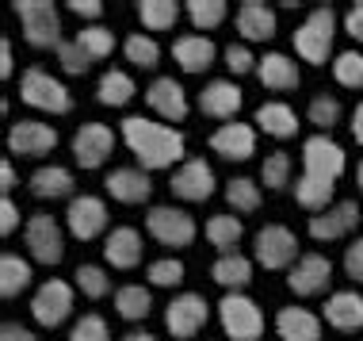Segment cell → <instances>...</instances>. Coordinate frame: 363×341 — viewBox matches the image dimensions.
<instances>
[{
	"instance_id": "obj_30",
	"label": "cell",
	"mask_w": 363,
	"mask_h": 341,
	"mask_svg": "<svg viewBox=\"0 0 363 341\" xmlns=\"http://www.w3.org/2000/svg\"><path fill=\"white\" fill-rule=\"evenodd\" d=\"M294 203L306 207V211H313V215H321V211H329L333 203H337V180L302 173L298 184H294Z\"/></svg>"
},
{
	"instance_id": "obj_11",
	"label": "cell",
	"mask_w": 363,
	"mask_h": 341,
	"mask_svg": "<svg viewBox=\"0 0 363 341\" xmlns=\"http://www.w3.org/2000/svg\"><path fill=\"white\" fill-rule=\"evenodd\" d=\"M329 284H333V261L325 253H302L287 272V288L294 299H313L321 291H329Z\"/></svg>"
},
{
	"instance_id": "obj_3",
	"label": "cell",
	"mask_w": 363,
	"mask_h": 341,
	"mask_svg": "<svg viewBox=\"0 0 363 341\" xmlns=\"http://www.w3.org/2000/svg\"><path fill=\"white\" fill-rule=\"evenodd\" d=\"M337 12L329 4H318L294 31V54L310 65H325L333 54V38H337Z\"/></svg>"
},
{
	"instance_id": "obj_17",
	"label": "cell",
	"mask_w": 363,
	"mask_h": 341,
	"mask_svg": "<svg viewBox=\"0 0 363 341\" xmlns=\"http://www.w3.org/2000/svg\"><path fill=\"white\" fill-rule=\"evenodd\" d=\"M104 188L115 203H126V207H138V203H150L153 196V180L142 165H119L104 177Z\"/></svg>"
},
{
	"instance_id": "obj_13",
	"label": "cell",
	"mask_w": 363,
	"mask_h": 341,
	"mask_svg": "<svg viewBox=\"0 0 363 341\" xmlns=\"http://www.w3.org/2000/svg\"><path fill=\"white\" fill-rule=\"evenodd\" d=\"M115 150V131L107 123H81L73 131V161L81 169H100Z\"/></svg>"
},
{
	"instance_id": "obj_21",
	"label": "cell",
	"mask_w": 363,
	"mask_h": 341,
	"mask_svg": "<svg viewBox=\"0 0 363 341\" xmlns=\"http://www.w3.org/2000/svg\"><path fill=\"white\" fill-rule=\"evenodd\" d=\"M233 27H238L241 43H272L279 31V19H276V8L272 4H264V0H245V4H238Z\"/></svg>"
},
{
	"instance_id": "obj_53",
	"label": "cell",
	"mask_w": 363,
	"mask_h": 341,
	"mask_svg": "<svg viewBox=\"0 0 363 341\" xmlns=\"http://www.w3.org/2000/svg\"><path fill=\"white\" fill-rule=\"evenodd\" d=\"M0 341H38V334L23 330L19 323H4V326H0Z\"/></svg>"
},
{
	"instance_id": "obj_20",
	"label": "cell",
	"mask_w": 363,
	"mask_h": 341,
	"mask_svg": "<svg viewBox=\"0 0 363 341\" xmlns=\"http://www.w3.org/2000/svg\"><path fill=\"white\" fill-rule=\"evenodd\" d=\"M359 227V207L356 200H337L329 211H321V215H310V238L313 242H340L348 238L352 230Z\"/></svg>"
},
{
	"instance_id": "obj_40",
	"label": "cell",
	"mask_w": 363,
	"mask_h": 341,
	"mask_svg": "<svg viewBox=\"0 0 363 341\" xmlns=\"http://www.w3.org/2000/svg\"><path fill=\"white\" fill-rule=\"evenodd\" d=\"M77 46H81L92 62H100V58L115 54V35H111V27H104V23H88L77 31Z\"/></svg>"
},
{
	"instance_id": "obj_26",
	"label": "cell",
	"mask_w": 363,
	"mask_h": 341,
	"mask_svg": "<svg viewBox=\"0 0 363 341\" xmlns=\"http://www.w3.org/2000/svg\"><path fill=\"white\" fill-rule=\"evenodd\" d=\"M325 323L340 334H356L363 330V296L359 291H333L325 299Z\"/></svg>"
},
{
	"instance_id": "obj_44",
	"label": "cell",
	"mask_w": 363,
	"mask_h": 341,
	"mask_svg": "<svg viewBox=\"0 0 363 341\" xmlns=\"http://www.w3.org/2000/svg\"><path fill=\"white\" fill-rule=\"evenodd\" d=\"M260 177H264V188H268V192H283L291 184V158L283 150L268 153L264 165H260Z\"/></svg>"
},
{
	"instance_id": "obj_23",
	"label": "cell",
	"mask_w": 363,
	"mask_h": 341,
	"mask_svg": "<svg viewBox=\"0 0 363 341\" xmlns=\"http://www.w3.org/2000/svg\"><path fill=\"white\" fill-rule=\"evenodd\" d=\"M104 261L119 272H130L142 265V234L134 227H115L104 238Z\"/></svg>"
},
{
	"instance_id": "obj_4",
	"label": "cell",
	"mask_w": 363,
	"mask_h": 341,
	"mask_svg": "<svg viewBox=\"0 0 363 341\" xmlns=\"http://www.w3.org/2000/svg\"><path fill=\"white\" fill-rule=\"evenodd\" d=\"M12 12L19 16L23 38L35 50H57L65 43L62 38V12H57V4H50V0H16Z\"/></svg>"
},
{
	"instance_id": "obj_10",
	"label": "cell",
	"mask_w": 363,
	"mask_h": 341,
	"mask_svg": "<svg viewBox=\"0 0 363 341\" xmlns=\"http://www.w3.org/2000/svg\"><path fill=\"white\" fill-rule=\"evenodd\" d=\"M207 318H211V307L199 291H180V296L169 299V307H164V330H169L176 341H191L203 326H207Z\"/></svg>"
},
{
	"instance_id": "obj_55",
	"label": "cell",
	"mask_w": 363,
	"mask_h": 341,
	"mask_svg": "<svg viewBox=\"0 0 363 341\" xmlns=\"http://www.w3.org/2000/svg\"><path fill=\"white\" fill-rule=\"evenodd\" d=\"M0 188H4V196L16 188V169H12V161H4V165H0Z\"/></svg>"
},
{
	"instance_id": "obj_52",
	"label": "cell",
	"mask_w": 363,
	"mask_h": 341,
	"mask_svg": "<svg viewBox=\"0 0 363 341\" xmlns=\"http://www.w3.org/2000/svg\"><path fill=\"white\" fill-rule=\"evenodd\" d=\"M69 12L81 16V19H100L104 4H100V0H69Z\"/></svg>"
},
{
	"instance_id": "obj_7",
	"label": "cell",
	"mask_w": 363,
	"mask_h": 341,
	"mask_svg": "<svg viewBox=\"0 0 363 341\" xmlns=\"http://www.w3.org/2000/svg\"><path fill=\"white\" fill-rule=\"evenodd\" d=\"M23 242H27V253H31L35 265H62L65 257V234H62V222H57L50 211H38V215L27 219L23 227Z\"/></svg>"
},
{
	"instance_id": "obj_27",
	"label": "cell",
	"mask_w": 363,
	"mask_h": 341,
	"mask_svg": "<svg viewBox=\"0 0 363 341\" xmlns=\"http://www.w3.org/2000/svg\"><path fill=\"white\" fill-rule=\"evenodd\" d=\"M257 77H260L264 89H272V92H291V89H298V65H294L291 54H279V50L260 54Z\"/></svg>"
},
{
	"instance_id": "obj_35",
	"label": "cell",
	"mask_w": 363,
	"mask_h": 341,
	"mask_svg": "<svg viewBox=\"0 0 363 341\" xmlns=\"http://www.w3.org/2000/svg\"><path fill=\"white\" fill-rule=\"evenodd\" d=\"M150 310H153L150 288H142V284L115 288V315L119 318H126V323H142V318H150Z\"/></svg>"
},
{
	"instance_id": "obj_56",
	"label": "cell",
	"mask_w": 363,
	"mask_h": 341,
	"mask_svg": "<svg viewBox=\"0 0 363 341\" xmlns=\"http://www.w3.org/2000/svg\"><path fill=\"white\" fill-rule=\"evenodd\" d=\"M352 139L363 146V100L356 104V112H352Z\"/></svg>"
},
{
	"instance_id": "obj_43",
	"label": "cell",
	"mask_w": 363,
	"mask_h": 341,
	"mask_svg": "<svg viewBox=\"0 0 363 341\" xmlns=\"http://www.w3.org/2000/svg\"><path fill=\"white\" fill-rule=\"evenodd\" d=\"M333 77H337V85H345V89H363V54L359 50H345L333 58Z\"/></svg>"
},
{
	"instance_id": "obj_16",
	"label": "cell",
	"mask_w": 363,
	"mask_h": 341,
	"mask_svg": "<svg viewBox=\"0 0 363 341\" xmlns=\"http://www.w3.org/2000/svg\"><path fill=\"white\" fill-rule=\"evenodd\" d=\"M145 108H150L153 115H161V123L176 126V123L188 119L191 100H188V92H184L180 81H172V77H157L150 89H145Z\"/></svg>"
},
{
	"instance_id": "obj_57",
	"label": "cell",
	"mask_w": 363,
	"mask_h": 341,
	"mask_svg": "<svg viewBox=\"0 0 363 341\" xmlns=\"http://www.w3.org/2000/svg\"><path fill=\"white\" fill-rule=\"evenodd\" d=\"M119 341H157V337L150 334V330H130V334H126V337H119Z\"/></svg>"
},
{
	"instance_id": "obj_32",
	"label": "cell",
	"mask_w": 363,
	"mask_h": 341,
	"mask_svg": "<svg viewBox=\"0 0 363 341\" xmlns=\"http://www.w3.org/2000/svg\"><path fill=\"white\" fill-rule=\"evenodd\" d=\"M203 238H207L218 253H238L241 238H245V222H241V215H233V211H222V215L207 219Z\"/></svg>"
},
{
	"instance_id": "obj_19",
	"label": "cell",
	"mask_w": 363,
	"mask_h": 341,
	"mask_svg": "<svg viewBox=\"0 0 363 341\" xmlns=\"http://www.w3.org/2000/svg\"><path fill=\"white\" fill-rule=\"evenodd\" d=\"M65 227L77 242H92L107 234V207L100 196H73L65 207Z\"/></svg>"
},
{
	"instance_id": "obj_38",
	"label": "cell",
	"mask_w": 363,
	"mask_h": 341,
	"mask_svg": "<svg viewBox=\"0 0 363 341\" xmlns=\"http://www.w3.org/2000/svg\"><path fill=\"white\" fill-rule=\"evenodd\" d=\"M184 12H188V23L195 27V35H203V31H214V27L225 23L230 4L225 0H191V4H184Z\"/></svg>"
},
{
	"instance_id": "obj_50",
	"label": "cell",
	"mask_w": 363,
	"mask_h": 341,
	"mask_svg": "<svg viewBox=\"0 0 363 341\" xmlns=\"http://www.w3.org/2000/svg\"><path fill=\"white\" fill-rule=\"evenodd\" d=\"M340 23H345V31H348L352 43H363V0H356V4L348 8Z\"/></svg>"
},
{
	"instance_id": "obj_2",
	"label": "cell",
	"mask_w": 363,
	"mask_h": 341,
	"mask_svg": "<svg viewBox=\"0 0 363 341\" xmlns=\"http://www.w3.org/2000/svg\"><path fill=\"white\" fill-rule=\"evenodd\" d=\"M19 100L35 112H46V115H69L73 112L69 85H62L50 70H43V65L23 70V77H19Z\"/></svg>"
},
{
	"instance_id": "obj_39",
	"label": "cell",
	"mask_w": 363,
	"mask_h": 341,
	"mask_svg": "<svg viewBox=\"0 0 363 341\" xmlns=\"http://www.w3.org/2000/svg\"><path fill=\"white\" fill-rule=\"evenodd\" d=\"M225 203L233 207V215H252V211L260 207V180L233 177L225 184Z\"/></svg>"
},
{
	"instance_id": "obj_15",
	"label": "cell",
	"mask_w": 363,
	"mask_h": 341,
	"mask_svg": "<svg viewBox=\"0 0 363 341\" xmlns=\"http://www.w3.org/2000/svg\"><path fill=\"white\" fill-rule=\"evenodd\" d=\"M57 146V131L43 119H19L8 126V150L16 158H46Z\"/></svg>"
},
{
	"instance_id": "obj_12",
	"label": "cell",
	"mask_w": 363,
	"mask_h": 341,
	"mask_svg": "<svg viewBox=\"0 0 363 341\" xmlns=\"http://www.w3.org/2000/svg\"><path fill=\"white\" fill-rule=\"evenodd\" d=\"M169 188H172V196L184 200V203H207L214 196V188H218V180H214V169L203 158H188L169 177Z\"/></svg>"
},
{
	"instance_id": "obj_37",
	"label": "cell",
	"mask_w": 363,
	"mask_h": 341,
	"mask_svg": "<svg viewBox=\"0 0 363 341\" xmlns=\"http://www.w3.org/2000/svg\"><path fill=\"white\" fill-rule=\"evenodd\" d=\"M123 58L134 65V70H157V62H161V46H157L153 35H126L123 38Z\"/></svg>"
},
{
	"instance_id": "obj_5",
	"label": "cell",
	"mask_w": 363,
	"mask_h": 341,
	"mask_svg": "<svg viewBox=\"0 0 363 341\" xmlns=\"http://www.w3.org/2000/svg\"><path fill=\"white\" fill-rule=\"evenodd\" d=\"M218 323L230 341H260L264 337V310L245 291H225L218 299Z\"/></svg>"
},
{
	"instance_id": "obj_31",
	"label": "cell",
	"mask_w": 363,
	"mask_h": 341,
	"mask_svg": "<svg viewBox=\"0 0 363 341\" xmlns=\"http://www.w3.org/2000/svg\"><path fill=\"white\" fill-rule=\"evenodd\" d=\"M257 131L272 134V139H294V134H298V115H294L291 104L268 100L257 108Z\"/></svg>"
},
{
	"instance_id": "obj_22",
	"label": "cell",
	"mask_w": 363,
	"mask_h": 341,
	"mask_svg": "<svg viewBox=\"0 0 363 341\" xmlns=\"http://www.w3.org/2000/svg\"><path fill=\"white\" fill-rule=\"evenodd\" d=\"M241 108H245L241 85L225 81V77L203 85V92H199V112L203 115H211V119H218V123H233V115H238Z\"/></svg>"
},
{
	"instance_id": "obj_36",
	"label": "cell",
	"mask_w": 363,
	"mask_h": 341,
	"mask_svg": "<svg viewBox=\"0 0 363 341\" xmlns=\"http://www.w3.org/2000/svg\"><path fill=\"white\" fill-rule=\"evenodd\" d=\"M180 12L184 8L176 0H142L138 4V19H142L145 31H172Z\"/></svg>"
},
{
	"instance_id": "obj_29",
	"label": "cell",
	"mask_w": 363,
	"mask_h": 341,
	"mask_svg": "<svg viewBox=\"0 0 363 341\" xmlns=\"http://www.w3.org/2000/svg\"><path fill=\"white\" fill-rule=\"evenodd\" d=\"M252 265H257V261L245 257V253H218L214 265H211V276H214V284L225 288V291H245L252 284Z\"/></svg>"
},
{
	"instance_id": "obj_46",
	"label": "cell",
	"mask_w": 363,
	"mask_h": 341,
	"mask_svg": "<svg viewBox=\"0 0 363 341\" xmlns=\"http://www.w3.org/2000/svg\"><path fill=\"white\" fill-rule=\"evenodd\" d=\"M222 62H225V70H230L233 77H245V73H257V62H260V58L252 54L249 43H230V46L222 50Z\"/></svg>"
},
{
	"instance_id": "obj_34",
	"label": "cell",
	"mask_w": 363,
	"mask_h": 341,
	"mask_svg": "<svg viewBox=\"0 0 363 341\" xmlns=\"http://www.w3.org/2000/svg\"><path fill=\"white\" fill-rule=\"evenodd\" d=\"M31 280H35V269L27 257H19V253H4V257H0V296L4 299L23 296V291L31 288Z\"/></svg>"
},
{
	"instance_id": "obj_8",
	"label": "cell",
	"mask_w": 363,
	"mask_h": 341,
	"mask_svg": "<svg viewBox=\"0 0 363 341\" xmlns=\"http://www.w3.org/2000/svg\"><path fill=\"white\" fill-rule=\"evenodd\" d=\"M145 234L153 242H161L164 249H188L195 242V234H199V227H195V219L184 207H172L169 203V207L145 211Z\"/></svg>"
},
{
	"instance_id": "obj_25",
	"label": "cell",
	"mask_w": 363,
	"mask_h": 341,
	"mask_svg": "<svg viewBox=\"0 0 363 341\" xmlns=\"http://www.w3.org/2000/svg\"><path fill=\"white\" fill-rule=\"evenodd\" d=\"M214 58H218V46L207 35H180L172 43V62L184 73H207L214 65Z\"/></svg>"
},
{
	"instance_id": "obj_9",
	"label": "cell",
	"mask_w": 363,
	"mask_h": 341,
	"mask_svg": "<svg viewBox=\"0 0 363 341\" xmlns=\"http://www.w3.org/2000/svg\"><path fill=\"white\" fill-rule=\"evenodd\" d=\"M69 315H73V284L69 280H57V276L43 280L31 296V318L43 330H57Z\"/></svg>"
},
{
	"instance_id": "obj_18",
	"label": "cell",
	"mask_w": 363,
	"mask_h": 341,
	"mask_svg": "<svg viewBox=\"0 0 363 341\" xmlns=\"http://www.w3.org/2000/svg\"><path fill=\"white\" fill-rule=\"evenodd\" d=\"M207 146L214 153H218L222 161H233V165H241V161H249L252 153H257V126L252 123H241V119H233V123H222L218 131L207 139Z\"/></svg>"
},
{
	"instance_id": "obj_49",
	"label": "cell",
	"mask_w": 363,
	"mask_h": 341,
	"mask_svg": "<svg viewBox=\"0 0 363 341\" xmlns=\"http://www.w3.org/2000/svg\"><path fill=\"white\" fill-rule=\"evenodd\" d=\"M345 272H348V280L363 284V238H356V242L345 249Z\"/></svg>"
},
{
	"instance_id": "obj_58",
	"label": "cell",
	"mask_w": 363,
	"mask_h": 341,
	"mask_svg": "<svg viewBox=\"0 0 363 341\" xmlns=\"http://www.w3.org/2000/svg\"><path fill=\"white\" fill-rule=\"evenodd\" d=\"M356 184H359V192H363V161L356 165Z\"/></svg>"
},
{
	"instance_id": "obj_51",
	"label": "cell",
	"mask_w": 363,
	"mask_h": 341,
	"mask_svg": "<svg viewBox=\"0 0 363 341\" xmlns=\"http://www.w3.org/2000/svg\"><path fill=\"white\" fill-rule=\"evenodd\" d=\"M16 227H19V207L4 196L0 200V234L8 238V234H16Z\"/></svg>"
},
{
	"instance_id": "obj_6",
	"label": "cell",
	"mask_w": 363,
	"mask_h": 341,
	"mask_svg": "<svg viewBox=\"0 0 363 341\" xmlns=\"http://www.w3.org/2000/svg\"><path fill=\"white\" fill-rule=\"evenodd\" d=\"M298 257H302L298 238H294V230L283 227V222H268V227H260L257 238H252V261H257L260 269H268V272L291 269Z\"/></svg>"
},
{
	"instance_id": "obj_14",
	"label": "cell",
	"mask_w": 363,
	"mask_h": 341,
	"mask_svg": "<svg viewBox=\"0 0 363 341\" xmlns=\"http://www.w3.org/2000/svg\"><path fill=\"white\" fill-rule=\"evenodd\" d=\"M345 146H337L329 139V134H310L306 142H302V169L310 173V177H325V180H340V173H345Z\"/></svg>"
},
{
	"instance_id": "obj_41",
	"label": "cell",
	"mask_w": 363,
	"mask_h": 341,
	"mask_svg": "<svg viewBox=\"0 0 363 341\" xmlns=\"http://www.w3.org/2000/svg\"><path fill=\"white\" fill-rule=\"evenodd\" d=\"M340 115H345V112H340V100H337V96H325V92H318L310 100V108H306V119L318 126V134L333 131V126L340 123Z\"/></svg>"
},
{
	"instance_id": "obj_54",
	"label": "cell",
	"mask_w": 363,
	"mask_h": 341,
	"mask_svg": "<svg viewBox=\"0 0 363 341\" xmlns=\"http://www.w3.org/2000/svg\"><path fill=\"white\" fill-rule=\"evenodd\" d=\"M12 70H16V62H12V43L8 38H0V77H12Z\"/></svg>"
},
{
	"instance_id": "obj_48",
	"label": "cell",
	"mask_w": 363,
	"mask_h": 341,
	"mask_svg": "<svg viewBox=\"0 0 363 341\" xmlns=\"http://www.w3.org/2000/svg\"><path fill=\"white\" fill-rule=\"evenodd\" d=\"M69 341H111L107 318L104 315H81L69 330Z\"/></svg>"
},
{
	"instance_id": "obj_1",
	"label": "cell",
	"mask_w": 363,
	"mask_h": 341,
	"mask_svg": "<svg viewBox=\"0 0 363 341\" xmlns=\"http://www.w3.org/2000/svg\"><path fill=\"white\" fill-rule=\"evenodd\" d=\"M119 134L126 142V150L138 158V165L145 173L150 169H180L188 161V142L176 126L161 123V119H150V115H126L119 123Z\"/></svg>"
},
{
	"instance_id": "obj_28",
	"label": "cell",
	"mask_w": 363,
	"mask_h": 341,
	"mask_svg": "<svg viewBox=\"0 0 363 341\" xmlns=\"http://www.w3.org/2000/svg\"><path fill=\"white\" fill-rule=\"evenodd\" d=\"M276 334L279 341H321V318L310 307H283L276 315Z\"/></svg>"
},
{
	"instance_id": "obj_45",
	"label": "cell",
	"mask_w": 363,
	"mask_h": 341,
	"mask_svg": "<svg viewBox=\"0 0 363 341\" xmlns=\"http://www.w3.org/2000/svg\"><path fill=\"white\" fill-rule=\"evenodd\" d=\"M145 276H150L153 288H180L184 276H188V269H184V261H176V257H161V261H153V265L145 269Z\"/></svg>"
},
{
	"instance_id": "obj_24",
	"label": "cell",
	"mask_w": 363,
	"mask_h": 341,
	"mask_svg": "<svg viewBox=\"0 0 363 341\" xmlns=\"http://www.w3.org/2000/svg\"><path fill=\"white\" fill-rule=\"evenodd\" d=\"M27 188H31L35 200H73V188H77V177L65 165H38V169L27 177Z\"/></svg>"
},
{
	"instance_id": "obj_47",
	"label": "cell",
	"mask_w": 363,
	"mask_h": 341,
	"mask_svg": "<svg viewBox=\"0 0 363 341\" xmlns=\"http://www.w3.org/2000/svg\"><path fill=\"white\" fill-rule=\"evenodd\" d=\"M54 54H57V65H62L69 77H84L88 70H92V58H88L81 46H77V38H65V43L57 46Z\"/></svg>"
},
{
	"instance_id": "obj_33",
	"label": "cell",
	"mask_w": 363,
	"mask_h": 341,
	"mask_svg": "<svg viewBox=\"0 0 363 341\" xmlns=\"http://www.w3.org/2000/svg\"><path fill=\"white\" fill-rule=\"evenodd\" d=\"M134 96H138V85H134V77L126 70H107L100 77V85H96V100L104 108H126Z\"/></svg>"
},
{
	"instance_id": "obj_42",
	"label": "cell",
	"mask_w": 363,
	"mask_h": 341,
	"mask_svg": "<svg viewBox=\"0 0 363 341\" xmlns=\"http://www.w3.org/2000/svg\"><path fill=\"white\" fill-rule=\"evenodd\" d=\"M73 284L81 288L84 299H107L111 296V276H107V269H100V265H81L73 276Z\"/></svg>"
}]
</instances>
